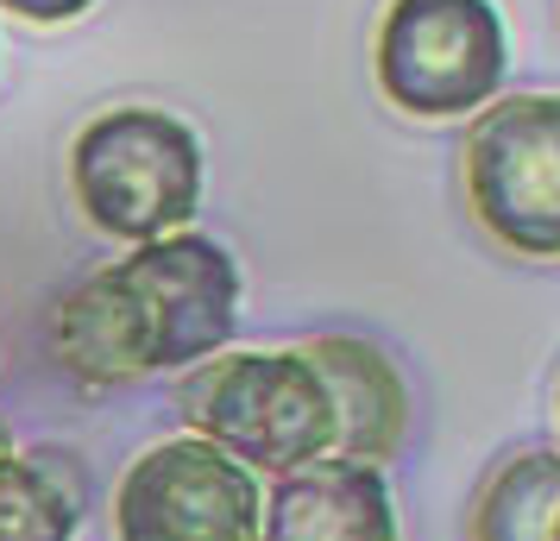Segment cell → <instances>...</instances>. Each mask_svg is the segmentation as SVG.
Wrapping results in <instances>:
<instances>
[{
    "label": "cell",
    "mask_w": 560,
    "mask_h": 541,
    "mask_svg": "<svg viewBox=\"0 0 560 541\" xmlns=\"http://www.w3.org/2000/svg\"><path fill=\"white\" fill-rule=\"evenodd\" d=\"M189 435L221 447L246 472H303L334 454V397L303 346H258V353H214L189 365L177 390Z\"/></svg>",
    "instance_id": "1"
},
{
    "label": "cell",
    "mask_w": 560,
    "mask_h": 541,
    "mask_svg": "<svg viewBox=\"0 0 560 541\" xmlns=\"http://www.w3.org/2000/svg\"><path fill=\"white\" fill-rule=\"evenodd\" d=\"M70 196L107 239H164L202 208V139L164 107H107L70 145Z\"/></svg>",
    "instance_id": "2"
},
{
    "label": "cell",
    "mask_w": 560,
    "mask_h": 541,
    "mask_svg": "<svg viewBox=\"0 0 560 541\" xmlns=\"http://www.w3.org/2000/svg\"><path fill=\"white\" fill-rule=\"evenodd\" d=\"M510 70L504 13L491 0H390L372 38V77L409 120H459L498 102Z\"/></svg>",
    "instance_id": "3"
},
{
    "label": "cell",
    "mask_w": 560,
    "mask_h": 541,
    "mask_svg": "<svg viewBox=\"0 0 560 541\" xmlns=\"http://www.w3.org/2000/svg\"><path fill=\"white\" fill-rule=\"evenodd\" d=\"M114 296L127 303L145 372H189V365L228 353L240 328V264L208 233H164L132 246L102 271Z\"/></svg>",
    "instance_id": "4"
},
{
    "label": "cell",
    "mask_w": 560,
    "mask_h": 541,
    "mask_svg": "<svg viewBox=\"0 0 560 541\" xmlns=\"http://www.w3.org/2000/svg\"><path fill=\"white\" fill-rule=\"evenodd\" d=\"M466 202L504 252L560 258V95L485 102L466 127Z\"/></svg>",
    "instance_id": "5"
},
{
    "label": "cell",
    "mask_w": 560,
    "mask_h": 541,
    "mask_svg": "<svg viewBox=\"0 0 560 541\" xmlns=\"http://www.w3.org/2000/svg\"><path fill=\"white\" fill-rule=\"evenodd\" d=\"M265 485L196 435L158 440L114 485V541H258Z\"/></svg>",
    "instance_id": "6"
},
{
    "label": "cell",
    "mask_w": 560,
    "mask_h": 541,
    "mask_svg": "<svg viewBox=\"0 0 560 541\" xmlns=\"http://www.w3.org/2000/svg\"><path fill=\"white\" fill-rule=\"evenodd\" d=\"M303 360L322 372V385L334 397L328 460L384 466L409 435V390H404V372L390 365V353L378 340H359V334H315L303 346Z\"/></svg>",
    "instance_id": "7"
},
{
    "label": "cell",
    "mask_w": 560,
    "mask_h": 541,
    "mask_svg": "<svg viewBox=\"0 0 560 541\" xmlns=\"http://www.w3.org/2000/svg\"><path fill=\"white\" fill-rule=\"evenodd\" d=\"M258 541H397V497L384 466L315 460L265 491Z\"/></svg>",
    "instance_id": "8"
},
{
    "label": "cell",
    "mask_w": 560,
    "mask_h": 541,
    "mask_svg": "<svg viewBox=\"0 0 560 541\" xmlns=\"http://www.w3.org/2000/svg\"><path fill=\"white\" fill-rule=\"evenodd\" d=\"M82 529V472L77 454L32 447L0 460V541H77Z\"/></svg>",
    "instance_id": "9"
},
{
    "label": "cell",
    "mask_w": 560,
    "mask_h": 541,
    "mask_svg": "<svg viewBox=\"0 0 560 541\" xmlns=\"http://www.w3.org/2000/svg\"><path fill=\"white\" fill-rule=\"evenodd\" d=\"M560 516V454L523 447L491 466L472 497V541H548Z\"/></svg>",
    "instance_id": "10"
},
{
    "label": "cell",
    "mask_w": 560,
    "mask_h": 541,
    "mask_svg": "<svg viewBox=\"0 0 560 541\" xmlns=\"http://www.w3.org/2000/svg\"><path fill=\"white\" fill-rule=\"evenodd\" d=\"M13 20H32V26H63V20H82L95 0H0Z\"/></svg>",
    "instance_id": "11"
},
{
    "label": "cell",
    "mask_w": 560,
    "mask_h": 541,
    "mask_svg": "<svg viewBox=\"0 0 560 541\" xmlns=\"http://www.w3.org/2000/svg\"><path fill=\"white\" fill-rule=\"evenodd\" d=\"M7 454H13V428H7V422H0V460H7Z\"/></svg>",
    "instance_id": "12"
},
{
    "label": "cell",
    "mask_w": 560,
    "mask_h": 541,
    "mask_svg": "<svg viewBox=\"0 0 560 541\" xmlns=\"http://www.w3.org/2000/svg\"><path fill=\"white\" fill-rule=\"evenodd\" d=\"M548 541H560V516H555V536H548Z\"/></svg>",
    "instance_id": "13"
}]
</instances>
